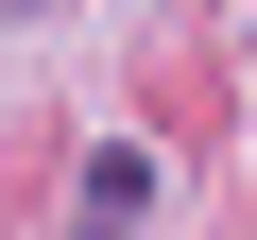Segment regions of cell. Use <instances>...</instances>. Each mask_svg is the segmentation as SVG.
<instances>
[{"mask_svg": "<svg viewBox=\"0 0 257 240\" xmlns=\"http://www.w3.org/2000/svg\"><path fill=\"white\" fill-rule=\"evenodd\" d=\"M138 206H155V172H138V155H86V240H120Z\"/></svg>", "mask_w": 257, "mask_h": 240, "instance_id": "cell-1", "label": "cell"}]
</instances>
